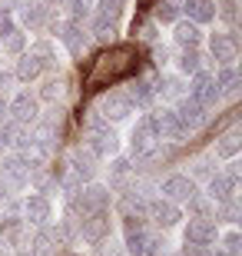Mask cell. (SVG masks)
<instances>
[{
    "mask_svg": "<svg viewBox=\"0 0 242 256\" xmlns=\"http://www.w3.org/2000/svg\"><path fill=\"white\" fill-rule=\"evenodd\" d=\"M123 4H126V0H96V14H103V17H113V20H120Z\"/></svg>",
    "mask_w": 242,
    "mask_h": 256,
    "instance_id": "36",
    "label": "cell"
},
{
    "mask_svg": "<svg viewBox=\"0 0 242 256\" xmlns=\"http://www.w3.org/2000/svg\"><path fill=\"white\" fill-rule=\"evenodd\" d=\"M20 24L27 30H43L50 24V7H43V4H23L20 7Z\"/></svg>",
    "mask_w": 242,
    "mask_h": 256,
    "instance_id": "19",
    "label": "cell"
},
{
    "mask_svg": "<svg viewBox=\"0 0 242 256\" xmlns=\"http://www.w3.org/2000/svg\"><path fill=\"white\" fill-rule=\"evenodd\" d=\"M63 4L70 7V17L83 24V20L90 17V4H93V0H63Z\"/></svg>",
    "mask_w": 242,
    "mask_h": 256,
    "instance_id": "37",
    "label": "cell"
},
{
    "mask_svg": "<svg viewBox=\"0 0 242 256\" xmlns=\"http://www.w3.org/2000/svg\"><path fill=\"white\" fill-rule=\"evenodd\" d=\"M83 193V203L90 206V213H96V210H110V190L106 186H100V183H93V186H86Z\"/></svg>",
    "mask_w": 242,
    "mask_h": 256,
    "instance_id": "26",
    "label": "cell"
},
{
    "mask_svg": "<svg viewBox=\"0 0 242 256\" xmlns=\"http://www.w3.org/2000/svg\"><path fill=\"white\" fill-rule=\"evenodd\" d=\"M236 186H239V170H236V163L229 166V170H216L213 176H209V200L213 203H219V200H229L236 196Z\"/></svg>",
    "mask_w": 242,
    "mask_h": 256,
    "instance_id": "11",
    "label": "cell"
},
{
    "mask_svg": "<svg viewBox=\"0 0 242 256\" xmlns=\"http://www.w3.org/2000/svg\"><path fill=\"white\" fill-rule=\"evenodd\" d=\"M30 54L40 60V66H43V70H56V50H53V44H50V40L33 44V47H30Z\"/></svg>",
    "mask_w": 242,
    "mask_h": 256,
    "instance_id": "29",
    "label": "cell"
},
{
    "mask_svg": "<svg viewBox=\"0 0 242 256\" xmlns=\"http://www.w3.org/2000/svg\"><path fill=\"white\" fill-rule=\"evenodd\" d=\"M10 10H13V0H0V14H3V17H7Z\"/></svg>",
    "mask_w": 242,
    "mask_h": 256,
    "instance_id": "45",
    "label": "cell"
},
{
    "mask_svg": "<svg viewBox=\"0 0 242 256\" xmlns=\"http://www.w3.org/2000/svg\"><path fill=\"white\" fill-rule=\"evenodd\" d=\"M146 216L156 223V226L169 230V226H176L179 220H183V210L173 203V200L166 196H159V200H146Z\"/></svg>",
    "mask_w": 242,
    "mask_h": 256,
    "instance_id": "7",
    "label": "cell"
},
{
    "mask_svg": "<svg viewBox=\"0 0 242 256\" xmlns=\"http://www.w3.org/2000/svg\"><path fill=\"white\" fill-rule=\"evenodd\" d=\"M63 76H50L47 84H43V90H40V96L37 100H50V104H53V100H60V94H63Z\"/></svg>",
    "mask_w": 242,
    "mask_h": 256,
    "instance_id": "34",
    "label": "cell"
},
{
    "mask_svg": "<svg viewBox=\"0 0 242 256\" xmlns=\"http://www.w3.org/2000/svg\"><path fill=\"white\" fill-rule=\"evenodd\" d=\"M13 130H17L13 120H0V156H3V150L13 143Z\"/></svg>",
    "mask_w": 242,
    "mask_h": 256,
    "instance_id": "38",
    "label": "cell"
},
{
    "mask_svg": "<svg viewBox=\"0 0 242 256\" xmlns=\"http://www.w3.org/2000/svg\"><path fill=\"white\" fill-rule=\"evenodd\" d=\"M186 203H189V210H193L196 216H209V200H203L199 193H196L193 200H186Z\"/></svg>",
    "mask_w": 242,
    "mask_h": 256,
    "instance_id": "40",
    "label": "cell"
},
{
    "mask_svg": "<svg viewBox=\"0 0 242 256\" xmlns=\"http://www.w3.org/2000/svg\"><path fill=\"white\" fill-rule=\"evenodd\" d=\"M7 190H10V186H7V183H3V180H0V203H3V200H7V196H10V193H7Z\"/></svg>",
    "mask_w": 242,
    "mask_h": 256,
    "instance_id": "46",
    "label": "cell"
},
{
    "mask_svg": "<svg viewBox=\"0 0 242 256\" xmlns=\"http://www.w3.org/2000/svg\"><path fill=\"white\" fill-rule=\"evenodd\" d=\"M189 96H193L196 104H203L206 110L219 104V86H216L213 74H203V70H196V74H193V84H189Z\"/></svg>",
    "mask_w": 242,
    "mask_h": 256,
    "instance_id": "9",
    "label": "cell"
},
{
    "mask_svg": "<svg viewBox=\"0 0 242 256\" xmlns=\"http://www.w3.org/2000/svg\"><path fill=\"white\" fill-rule=\"evenodd\" d=\"M3 114H7V100L0 96V120H3Z\"/></svg>",
    "mask_w": 242,
    "mask_h": 256,
    "instance_id": "47",
    "label": "cell"
},
{
    "mask_svg": "<svg viewBox=\"0 0 242 256\" xmlns=\"http://www.w3.org/2000/svg\"><path fill=\"white\" fill-rule=\"evenodd\" d=\"M13 256H33V253H30V246H27V250H17Z\"/></svg>",
    "mask_w": 242,
    "mask_h": 256,
    "instance_id": "49",
    "label": "cell"
},
{
    "mask_svg": "<svg viewBox=\"0 0 242 256\" xmlns=\"http://www.w3.org/2000/svg\"><path fill=\"white\" fill-rule=\"evenodd\" d=\"M199 64H203V54H199V47L183 50V54H179V70H183V74H196V70H199Z\"/></svg>",
    "mask_w": 242,
    "mask_h": 256,
    "instance_id": "33",
    "label": "cell"
},
{
    "mask_svg": "<svg viewBox=\"0 0 242 256\" xmlns=\"http://www.w3.org/2000/svg\"><path fill=\"white\" fill-rule=\"evenodd\" d=\"M103 236H110V210L86 213V216L80 220V240H86V243H100Z\"/></svg>",
    "mask_w": 242,
    "mask_h": 256,
    "instance_id": "10",
    "label": "cell"
},
{
    "mask_svg": "<svg viewBox=\"0 0 242 256\" xmlns=\"http://www.w3.org/2000/svg\"><path fill=\"white\" fill-rule=\"evenodd\" d=\"M0 180L7 183V186H13V190L27 186V180H30V163H27V156H23V153L3 156V160H0Z\"/></svg>",
    "mask_w": 242,
    "mask_h": 256,
    "instance_id": "6",
    "label": "cell"
},
{
    "mask_svg": "<svg viewBox=\"0 0 242 256\" xmlns=\"http://www.w3.org/2000/svg\"><path fill=\"white\" fill-rule=\"evenodd\" d=\"M173 40H176L179 50H193V47L203 44V30H199V24H193V20H183V24H176Z\"/></svg>",
    "mask_w": 242,
    "mask_h": 256,
    "instance_id": "21",
    "label": "cell"
},
{
    "mask_svg": "<svg viewBox=\"0 0 242 256\" xmlns=\"http://www.w3.org/2000/svg\"><path fill=\"white\" fill-rule=\"evenodd\" d=\"M86 150L96 153V156H110V153L120 150V136H116V130L110 126V120H106V124H93L86 130Z\"/></svg>",
    "mask_w": 242,
    "mask_h": 256,
    "instance_id": "3",
    "label": "cell"
},
{
    "mask_svg": "<svg viewBox=\"0 0 242 256\" xmlns=\"http://www.w3.org/2000/svg\"><path fill=\"white\" fill-rule=\"evenodd\" d=\"M93 246H100V256H116V243H113L110 236H103L100 243H93Z\"/></svg>",
    "mask_w": 242,
    "mask_h": 256,
    "instance_id": "43",
    "label": "cell"
},
{
    "mask_svg": "<svg viewBox=\"0 0 242 256\" xmlns=\"http://www.w3.org/2000/svg\"><path fill=\"white\" fill-rule=\"evenodd\" d=\"M149 120H153V126H156V136L159 140H166V143H179L183 136H186V126L179 124V116H176V110H156V114H149Z\"/></svg>",
    "mask_w": 242,
    "mask_h": 256,
    "instance_id": "5",
    "label": "cell"
},
{
    "mask_svg": "<svg viewBox=\"0 0 242 256\" xmlns=\"http://www.w3.org/2000/svg\"><path fill=\"white\" fill-rule=\"evenodd\" d=\"M110 173H113V180H120V176H126V173H130V160H126V156H120V160H113Z\"/></svg>",
    "mask_w": 242,
    "mask_h": 256,
    "instance_id": "42",
    "label": "cell"
},
{
    "mask_svg": "<svg viewBox=\"0 0 242 256\" xmlns=\"http://www.w3.org/2000/svg\"><path fill=\"white\" fill-rule=\"evenodd\" d=\"M120 213L126 220H143V216H146V200H143L136 190H130L126 196L120 200Z\"/></svg>",
    "mask_w": 242,
    "mask_h": 256,
    "instance_id": "25",
    "label": "cell"
},
{
    "mask_svg": "<svg viewBox=\"0 0 242 256\" xmlns=\"http://www.w3.org/2000/svg\"><path fill=\"white\" fill-rule=\"evenodd\" d=\"M133 34H136L140 40H149V44H153V40H156V24H153V20H143V24H133Z\"/></svg>",
    "mask_w": 242,
    "mask_h": 256,
    "instance_id": "39",
    "label": "cell"
},
{
    "mask_svg": "<svg viewBox=\"0 0 242 256\" xmlns=\"http://www.w3.org/2000/svg\"><path fill=\"white\" fill-rule=\"evenodd\" d=\"M183 10L189 14L193 24H209V20H216V4L213 0H183Z\"/></svg>",
    "mask_w": 242,
    "mask_h": 256,
    "instance_id": "22",
    "label": "cell"
},
{
    "mask_svg": "<svg viewBox=\"0 0 242 256\" xmlns=\"http://www.w3.org/2000/svg\"><path fill=\"white\" fill-rule=\"evenodd\" d=\"M239 233H229V236L223 240V253H229V256H239Z\"/></svg>",
    "mask_w": 242,
    "mask_h": 256,
    "instance_id": "41",
    "label": "cell"
},
{
    "mask_svg": "<svg viewBox=\"0 0 242 256\" xmlns=\"http://www.w3.org/2000/svg\"><path fill=\"white\" fill-rule=\"evenodd\" d=\"M63 256H83V253H73V250H70V253H63Z\"/></svg>",
    "mask_w": 242,
    "mask_h": 256,
    "instance_id": "51",
    "label": "cell"
},
{
    "mask_svg": "<svg viewBox=\"0 0 242 256\" xmlns=\"http://www.w3.org/2000/svg\"><path fill=\"white\" fill-rule=\"evenodd\" d=\"M40 74H43V66H40V60L33 57V54H20V60H17V70H13V76H17V80H23V84H30V80H37Z\"/></svg>",
    "mask_w": 242,
    "mask_h": 256,
    "instance_id": "24",
    "label": "cell"
},
{
    "mask_svg": "<svg viewBox=\"0 0 242 256\" xmlns=\"http://www.w3.org/2000/svg\"><path fill=\"white\" fill-rule=\"evenodd\" d=\"M7 114H10V120H13L17 126H33L40 120V100L23 90V94H17L7 104Z\"/></svg>",
    "mask_w": 242,
    "mask_h": 256,
    "instance_id": "4",
    "label": "cell"
},
{
    "mask_svg": "<svg viewBox=\"0 0 242 256\" xmlns=\"http://www.w3.org/2000/svg\"><path fill=\"white\" fill-rule=\"evenodd\" d=\"M23 44H27V40H23V30H17V27L0 37V47L7 50V54H13V57H20V54H23Z\"/></svg>",
    "mask_w": 242,
    "mask_h": 256,
    "instance_id": "30",
    "label": "cell"
},
{
    "mask_svg": "<svg viewBox=\"0 0 242 256\" xmlns=\"http://www.w3.org/2000/svg\"><path fill=\"white\" fill-rule=\"evenodd\" d=\"M216 17H223L229 27H236V20H239V0H223L216 7Z\"/></svg>",
    "mask_w": 242,
    "mask_h": 256,
    "instance_id": "35",
    "label": "cell"
},
{
    "mask_svg": "<svg viewBox=\"0 0 242 256\" xmlns=\"http://www.w3.org/2000/svg\"><path fill=\"white\" fill-rule=\"evenodd\" d=\"M209 50H213V60L219 66L236 64V57H239V40H236L233 30H226V34H213V37H209Z\"/></svg>",
    "mask_w": 242,
    "mask_h": 256,
    "instance_id": "12",
    "label": "cell"
},
{
    "mask_svg": "<svg viewBox=\"0 0 242 256\" xmlns=\"http://www.w3.org/2000/svg\"><path fill=\"white\" fill-rule=\"evenodd\" d=\"M50 216H53V206H50L47 193H30L23 200V223H30V226H47Z\"/></svg>",
    "mask_w": 242,
    "mask_h": 256,
    "instance_id": "8",
    "label": "cell"
},
{
    "mask_svg": "<svg viewBox=\"0 0 242 256\" xmlns=\"http://www.w3.org/2000/svg\"><path fill=\"white\" fill-rule=\"evenodd\" d=\"M219 230H216L213 216H193L186 223V243H196V246H213Z\"/></svg>",
    "mask_w": 242,
    "mask_h": 256,
    "instance_id": "13",
    "label": "cell"
},
{
    "mask_svg": "<svg viewBox=\"0 0 242 256\" xmlns=\"http://www.w3.org/2000/svg\"><path fill=\"white\" fill-rule=\"evenodd\" d=\"M60 40L66 44V50L70 54H83V47H86V34H83V24L80 20H70V24H63L60 27Z\"/></svg>",
    "mask_w": 242,
    "mask_h": 256,
    "instance_id": "20",
    "label": "cell"
},
{
    "mask_svg": "<svg viewBox=\"0 0 242 256\" xmlns=\"http://www.w3.org/2000/svg\"><path fill=\"white\" fill-rule=\"evenodd\" d=\"M43 7H56V4H63V0H40Z\"/></svg>",
    "mask_w": 242,
    "mask_h": 256,
    "instance_id": "48",
    "label": "cell"
},
{
    "mask_svg": "<svg viewBox=\"0 0 242 256\" xmlns=\"http://www.w3.org/2000/svg\"><path fill=\"white\" fill-rule=\"evenodd\" d=\"M113 34H116V20H113V17H103V14H93V37L110 40Z\"/></svg>",
    "mask_w": 242,
    "mask_h": 256,
    "instance_id": "31",
    "label": "cell"
},
{
    "mask_svg": "<svg viewBox=\"0 0 242 256\" xmlns=\"http://www.w3.org/2000/svg\"><path fill=\"white\" fill-rule=\"evenodd\" d=\"M176 116H179V124L186 126V130H196V126H203V124H206V106H203V104H196L193 96H179Z\"/></svg>",
    "mask_w": 242,
    "mask_h": 256,
    "instance_id": "17",
    "label": "cell"
},
{
    "mask_svg": "<svg viewBox=\"0 0 242 256\" xmlns=\"http://www.w3.org/2000/svg\"><path fill=\"white\" fill-rule=\"evenodd\" d=\"M213 80H216V86H219V96H233L236 90H239V70H236L233 64L219 66V74H216Z\"/></svg>",
    "mask_w": 242,
    "mask_h": 256,
    "instance_id": "23",
    "label": "cell"
},
{
    "mask_svg": "<svg viewBox=\"0 0 242 256\" xmlns=\"http://www.w3.org/2000/svg\"><path fill=\"white\" fill-rule=\"evenodd\" d=\"M136 66H140V57H136L133 47H113L96 57L93 74H90V86L96 90L100 84H113L120 76H130V74H136Z\"/></svg>",
    "mask_w": 242,
    "mask_h": 256,
    "instance_id": "1",
    "label": "cell"
},
{
    "mask_svg": "<svg viewBox=\"0 0 242 256\" xmlns=\"http://www.w3.org/2000/svg\"><path fill=\"white\" fill-rule=\"evenodd\" d=\"M239 146H242L239 130H229V133L223 136V140L216 143V156H223V160H233L236 153H239Z\"/></svg>",
    "mask_w": 242,
    "mask_h": 256,
    "instance_id": "28",
    "label": "cell"
},
{
    "mask_svg": "<svg viewBox=\"0 0 242 256\" xmlns=\"http://www.w3.org/2000/svg\"><path fill=\"white\" fill-rule=\"evenodd\" d=\"M100 114L106 116V120H126V116L133 114V100L126 90H110V94L103 96L100 104Z\"/></svg>",
    "mask_w": 242,
    "mask_h": 256,
    "instance_id": "15",
    "label": "cell"
},
{
    "mask_svg": "<svg viewBox=\"0 0 242 256\" xmlns=\"http://www.w3.org/2000/svg\"><path fill=\"white\" fill-rule=\"evenodd\" d=\"M156 126H153V120L149 116H143L140 124L133 126V136H130V146H133V156H143V153L149 150V146H156Z\"/></svg>",
    "mask_w": 242,
    "mask_h": 256,
    "instance_id": "16",
    "label": "cell"
},
{
    "mask_svg": "<svg viewBox=\"0 0 242 256\" xmlns=\"http://www.w3.org/2000/svg\"><path fill=\"white\" fill-rule=\"evenodd\" d=\"M123 246H126L130 256H156L159 253L156 236L143 226V220H126V240H123Z\"/></svg>",
    "mask_w": 242,
    "mask_h": 256,
    "instance_id": "2",
    "label": "cell"
},
{
    "mask_svg": "<svg viewBox=\"0 0 242 256\" xmlns=\"http://www.w3.org/2000/svg\"><path fill=\"white\" fill-rule=\"evenodd\" d=\"M0 256H7V243L3 240H0Z\"/></svg>",
    "mask_w": 242,
    "mask_h": 256,
    "instance_id": "50",
    "label": "cell"
},
{
    "mask_svg": "<svg viewBox=\"0 0 242 256\" xmlns=\"http://www.w3.org/2000/svg\"><path fill=\"white\" fill-rule=\"evenodd\" d=\"M196 180L193 176H183V173H173V176H166L163 180V196L173 200V203H186V200L196 196Z\"/></svg>",
    "mask_w": 242,
    "mask_h": 256,
    "instance_id": "14",
    "label": "cell"
},
{
    "mask_svg": "<svg viewBox=\"0 0 242 256\" xmlns=\"http://www.w3.org/2000/svg\"><path fill=\"white\" fill-rule=\"evenodd\" d=\"M126 94H130L133 106H149L156 100V76H136Z\"/></svg>",
    "mask_w": 242,
    "mask_h": 256,
    "instance_id": "18",
    "label": "cell"
},
{
    "mask_svg": "<svg viewBox=\"0 0 242 256\" xmlns=\"http://www.w3.org/2000/svg\"><path fill=\"white\" fill-rule=\"evenodd\" d=\"M236 216H239V203H236V196H229V200H219V203H216V220L236 223Z\"/></svg>",
    "mask_w": 242,
    "mask_h": 256,
    "instance_id": "32",
    "label": "cell"
},
{
    "mask_svg": "<svg viewBox=\"0 0 242 256\" xmlns=\"http://www.w3.org/2000/svg\"><path fill=\"white\" fill-rule=\"evenodd\" d=\"M179 14H183V0H156V10H153L159 24H173L179 20Z\"/></svg>",
    "mask_w": 242,
    "mask_h": 256,
    "instance_id": "27",
    "label": "cell"
},
{
    "mask_svg": "<svg viewBox=\"0 0 242 256\" xmlns=\"http://www.w3.org/2000/svg\"><path fill=\"white\" fill-rule=\"evenodd\" d=\"M179 256H209V246H196V243H186Z\"/></svg>",
    "mask_w": 242,
    "mask_h": 256,
    "instance_id": "44",
    "label": "cell"
}]
</instances>
